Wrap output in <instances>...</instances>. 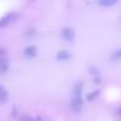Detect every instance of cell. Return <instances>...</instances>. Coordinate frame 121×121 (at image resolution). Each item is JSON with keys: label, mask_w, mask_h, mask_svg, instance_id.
<instances>
[{"label": "cell", "mask_w": 121, "mask_h": 121, "mask_svg": "<svg viewBox=\"0 0 121 121\" xmlns=\"http://www.w3.org/2000/svg\"><path fill=\"white\" fill-rule=\"evenodd\" d=\"M35 121H43L42 117H35Z\"/></svg>", "instance_id": "9a60e30c"}, {"label": "cell", "mask_w": 121, "mask_h": 121, "mask_svg": "<svg viewBox=\"0 0 121 121\" xmlns=\"http://www.w3.org/2000/svg\"><path fill=\"white\" fill-rule=\"evenodd\" d=\"M89 73L91 74L92 77H95V76H100V72H99V69H98L96 66H94V65L89 66Z\"/></svg>", "instance_id": "8fae6325"}, {"label": "cell", "mask_w": 121, "mask_h": 121, "mask_svg": "<svg viewBox=\"0 0 121 121\" xmlns=\"http://www.w3.org/2000/svg\"><path fill=\"white\" fill-rule=\"evenodd\" d=\"M95 1H98V3H99V1H100V0H95Z\"/></svg>", "instance_id": "e0dca14e"}, {"label": "cell", "mask_w": 121, "mask_h": 121, "mask_svg": "<svg viewBox=\"0 0 121 121\" xmlns=\"http://www.w3.org/2000/svg\"><path fill=\"white\" fill-rule=\"evenodd\" d=\"M72 59V53L66 50H60L56 53V60L57 61H68Z\"/></svg>", "instance_id": "5b68a950"}, {"label": "cell", "mask_w": 121, "mask_h": 121, "mask_svg": "<svg viewBox=\"0 0 121 121\" xmlns=\"http://www.w3.org/2000/svg\"><path fill=\"white\" fill-rule=\"evenodd\" d=\"M82 90H83V82L78 81L76 82L73 87V95H72L70 100V108L73 112L78 113L81 112L82 105H83V98H82Z\"/></svg>", "instance_id": "6da1fadb"}, {"label": "cell", "mask_w": 121, "mask_h": 121, "mask_svg": "<svg viewBox=\"0 0 121 121\" xmlns=\"http://www.w3.org/2000/svg\"><path fill=\"white\" fill-rule=\"evenodd\" d=\"M117 1L118 0H100L99 4L103 5V7H112V5H115Z\"/></svg>", "instance_id": "9c48e42d"}, {"label": "cell", "mask_w": 121, "mask_h": 121, "mask_svg": "<svg viewBox=\"0 0 121 121\" xmlns=\"http://www.w3.org/2000/svg\"><path fill=\"white\" fill-rule=\"evenodd\" d=\"M24 55H25V57H27V59H34L35 56L38 55V48L35 47V46H27L24 50Z\"/></svg>", "instance_id": "277c9868"}, {"label": "cell", "mask_w": 121, "mask_h": 121, "mask_svg": "<svg viewBox=\"0 0 121 121\" xmlns=\"http://www.w3.org/2000/svg\"><path fill=\"white\" fill-rule=\"evenodd\" d=\"M94 83L95 85H100V83H102V77H100V76H95L94 77Z\"/></svg>", "instance_id": "4fadbf2b"}, {"label": "cell", "mask_w": 121, "mask_h": 121, "mask_svg": "<svg viewBox=\"0 0 121 121\" xmlns=\"http://www.w3.org/2000/svg\"><path fill=\"white\" fill-rule=\"evenodd\" d=\"M20 121H35V118H33L31 116L24 115V116H21V118H20Z\"/></svg>", "instance_id": "7c38bea8"}, {"label": "cell", "mask_w": 121, "mask_h": 121, "mask_svg": "<svg viewBox=\"0 0 121 121\" xmlns=\"http://www.w3.org/2000/svg\"><path fill=\"white\" fill-rule=\"evenodd\" d=\"M5 53H7V51L4 50V48H1V47H0V57H3V56H5Z\"/></svg>", "instance_id": "5bb4252c"}, {"label": "cell", "mask_w": 121, "mask_h": 121, "mask_svg": "<svg viewBox=\"0 0 121 121\" xmlns=\"http://www.w3.org/2000/svg\"><path fill=\"white\" fill-rule=\"evenodd\" d=\"M100 95V90H94V91H90L86 94V96H85V100H87V102H94V100L98 99V96Z\"/></svg>", "instance_id": "ba28073f"}, {"label": "cell", "mask_w": 121, "mask_h": 121, "mask_svg": "<svg viewBox=\"0 0 121 121\" xmlns=\"http://www.w3.org/2000/svg\"><path fill=\"white\" fill-rule=\"evenodd\" d=\"M20 17V14L17 13V12H8L7 14H4L1 18H0V27L1 29H4V27L9 26V25H12L13 22L17 21V18Z\"/></svg>", "instance_id": "7a4b0ae2"}, {"label": "cell", "mask_w": 121, "mask_h": 121, "mask_svg": "<svg viewBox=\"0 0 121 121\" xmlns=\"http://www.w3.org/2000/svg\"><path fill=\"white\" fill-rule=\"evenodd\" d=\"M29 1H34V0H29Z\"/></svg>", "instance_id": "ac0fdd59"}, {"label": "cell", "mask_w": 121, "mask_h": 121, "mask_svg": "<svg viewBox=\"0 0 121 121\" xmlns=\"http://www.w3.org/2000/svg\"><path fill=\"white\" fill-rule=\"evenodd\" d=\"M121 59V48H118V50H116L115 52L111 55V60L112 61H117Z\"/></svg>", "instance_id": "30bf717a"}, {"label": "cell", "mask_w": 121, "mask_h": 121, "mask_svg": "<svg viewBox=\"0 0 121 121\" xmlns=\"http://www.w3.org/2000/svg\"><path fill=\"white\" fill-rule=\"evenodd\" d=\"M8 98H9L8 90H7L5 87L3 86V85H0V104H4V103H7Z\"/></svg>", "instance_id": "52a82bcc"}, {"label": "cell", "mask_w": 121, "mask_h": 121, "mask_svg": "<svg viewBox=\"0 0 121 121\" xmlns=\"http://www.w3.org/2000/svg\"><path fill=\"white\" fill-rule=\"evenodd\" d=\"M61 37H63V39L66 40V42H73V40L76 39V33H74V30L72 29V27L66 26L61 30Z\"/></svg>", "instance_id": "3957f363"}, {"label": "cell", "mask_w": 121, "mask_h": 121, "mask_svg": "<svg viewBox=\"0 0 121 121\" xmlns=\"http://www.w3.org/2000/svg\"><path fill=\"white\" fill-rule=\"evenodd\" d=\"M117 115H118V116H121V107L117 109Z\"/></svg>", "instance_id": "2e32d148"}, {"label": "cell", "mask_w": 121, "mask_h": 121, "mask_svg": "<svg viewBox=\"0 0 121 121\" xmlns=\"http://www.w3.org/2000/svg\"><path fill=\"white\" fill-rule=\"evenodd\" d=\"M9 59L3 56V57H0V74H5L9 70Z\"/></svg>", "instance_id": "8992f818"}]
</instances>
